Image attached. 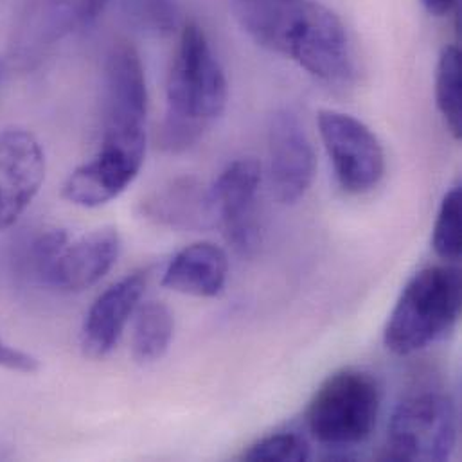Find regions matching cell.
Here are the masks:
<instances>
[{"label":"cell","mask_w":462,"mask_h":462,"mask_svg":"<svg viewBox=\"0 0 462 462\" xmlns=\"http://www.w3.org/2000/svg\"><path fill=\"white\" fill-rule=\"evenodd\" d=\"M382 407L376 378L347 367L333 373L315 393L306 412L311 438L331 450L364 445L374 432Z\"/></svg>","instance_id":"277c9868"},{"label":"cell","mask_w":462,"mask_h":462,"mask_svg":"<svg viewBox=\"0 0 462 462\" xmlns=\"http://www.w3.org/2000/svg\"><path fill=\"white\" fill-rule=\"evenodd\" d=\"M121 236L114 227H103L67 241L52 259L43 286L79 293L97 284L117 263Z\"/></svg>","instance_id":"4fadbf2b"},{"label":"cell","mask_w":462,"mask_h":462,"mask_svg":"<svg viewBox=\"0 0 462 462\" xmlns=\"http://www.w3.org/2000/svg\"><path fill=\"white\" fill-rule=\"evenodd\" d=\"M150 270H137L108 286L90 306L81 328V351L92 360L108 356L146 293Z\"/></svg>","instance_id":"7c38bea8"},{"label":"cell","mask_w":462,"mask_h":462,"mask_svg":"<svg viewBox=\"0 0 462 462\" xmlns=\"http://www.w3.org/2000/svg\"><path fill=\"white\" fill-rule=\"evenodd\" d=\"M319 132L337 182L346 193L365 195L382 182L385 153L369 126L349 114L320 110Z\"/></svg>","instance_id":"52a82bcc"},{"label":"cell","mask_w":462,"mask_h":462,"mask_svg":"<svg viewBox=\"0 0 462 462\" xmlns=\"http://www.w3.org/2000/svg\"><path fill=\"white\" fill-rule=\"evenodd\" d=\"M234 18L261 47L295 61L313 78L344 85L355 58L344 22L313 0H231Z\"/></svg>","instance_id":"6da1fadb"},{"label":"cell","mask_w":462,"mask_h":462,"mask_svg":"<svg viewBox=\"0 0 462 462\" xmlns=\"http://www.w3.org/2000/svg\"><path fill=\"white\" fill-rule=\"evenodd\" d=\"M70 239L69 232L63 229H47L34 234L23 243L18 261L22 270L38 284L43 286V279L49 272V266L61 246Z\"/></svg>","instance_id":"ffe728a7"},{"label":"cell","mask_w":462,"mask_h":462,"mask_svg":"<svg viewBox=\"0 0 462 462\" xmlns=\"http://www.w3.org/2000/svg\"><path fill=\"white\" fill-rule=\"evenodd\" d=\"M229 277V257L215 243H193L173 255L168 263L162 286L191 297H217Z\"/></svg>","instance_id":"9a60e30c"},{"label":"cell","mask_w":462,"mask_h":462,"mask_svg":"<svg viewBox=\"0 0 462 462\" xmlns=\"http://www.w3.org/2000/svg\"><path fill=\"white\" fill-rule=\"evenodd\" d=\"M108 0H29L14 29L11 60L32 69L61 38L88 27Z\"/></svg>","instance_id":"ba28073f"},{"label":"cell","mask_w":462,"mask_h":462,"mask_svg":"<svg viewBox=\"0 0 462 462\" xmlns=\"http://www.w3.org/2000/svg\"><path fill=\"white\" fill-rule=\"evenodd\" d=\"M139 213L153 226L182 232L217 227L209 189L195 177H180L143 199Z\"/></svg>","instance_id":"5bb4252c"},{"label":"cell","mask_w":462,"mask_h":462,"mask_svg":"<svg viewBox=\"0 0 462 462\" xmlns=\"http://www.w3.org/2000/svg\"><path fill=\"white\" fill-rule=\"evenodd\" d=\"M436 103L454 139L462 135V61L457 45L443 49L436 72Z\"/></svg>","instance_id":"e0dca14e"},{"label":"cell","mask_w":462,"mask_h":462,"mask_svg":"<svg viewBox=\"0 0 462 462\" xmlns=\"http://www.w3.org/2000/svg\"><path fill=\"white\" fill-rule=\"evenodd\" d=\"M173 335L175 319L166 304L155 300L141 304L134 315V360L141 365L159 362L170 351Z\"/></svg>","instance_id":"2e32d148"},{"label":"cell","mask_w":462,"mask_h":462,"mask_svg":"<svg viewBox=\"0 0 462 462\" xmlns=\"http://www.w3.org/2000/svg\"><path fill=\"white\" fill-rule=\"evenodd\" d=\"M461 209L462 189L457 184L441 202L432 236L434 252L447 263H457L461 259Z\"/></svg>","instance_id":"ac0fdd59"},{"label":"cell","mask_w":462,"mask_h":462,"mask_svg":"<svg viewBox=\"0 0 462 462\" xmlns=\"http://www.w3.org/2000/svg\"><path fill=\"white\" fill-rule=\"evenodd\" d=\"M457 445V412L441 393H420L394 409L380 461H448Z\"/></svg>","instance_id":"8992f818"},{"label":"cell","mask_w":462,"mask_h":462,"mask_svg":"<svg viewBox=\"0 0 462 462\" xmlns=\"http://www.w3.org/2000/svg\"><path fill=\"white\" fill-rule=\"evenodd\" d=\"M421 2L425 9L434 16H445L457 5V0H421Z\"/></svg>","instance_id":"603a6c76"},{"label":"cell","mask_w":462,"mask_h":462,"mask_svg":"<svg viewBox=\"0 0 462 462\" xmlns=\"http://www.w3.org/2000/svg\"><path fill=\"white\" fill-rule=\"evenodd\" d=\"M229 99L226 70L199 23H188L175 51L166 85V117L157 132V146L182 153L195 146L222 117Z\"/></svg>","instance_id":"7a4b0ae2"},{"label":"cell","mask_w":462,"mask_h":462,"mask_svg":"<svg viewBox=\"0 0 462 462\" xmlns=\"http://www.w3.org/2000/svg\"><path fill=\"white\" fill-rule=\"evenodd\" d=\"M241 459L250 462L308 461L310 447L299 434H272L254 443L246 452H243Z\"/></svg>","instance_id":"44dd1931"},{"label":"cell","mask_w":462,"mask_h":462,"mask_svg":"<svg viewBox=\"0 0 462 462\" xmlns=\"http://www.w3.org/2000/svg\"><path fill=\"white\" fill-rule=\"evenodd\" d=\"M261 164L252 157L231 162L209 188L211 206L227 243L239 255H252L261 241L257 220V195Z\"/></svg>","instance_id":"9c48e42d"},{"label":"cell","mask_w":462,"mask_h":462,"mask_svg":"<svg viewBox=\"0 0 462 462\" xmlns=\"http://www.w3.org/2000/svg\"><path fill=\"white\" fill-rule=\"evenodd\" d=\"M0 367L11 373L32 374L40 369V362L31 353L13 347L0 338Z\"/></svg>","instance_id":"7402d4cb"},{"label":"cell","mask_w":462,"mask_h":462,"mask_svg":"<svg viewBox=\"0 0 462 462\" xmlns=\"http://www.w3.org/2000/svg\"><path fill=\"white\" fill-rule=\"evenodd\" d=\"M121 7L126 20L146 34L166 36L179 25L177 0H121Z\"/></svg>","instance_id":"d6986e66"},{"label":"cell","mask_w":462,"mask_h":462,"mask_svg":"<svg viewBox=\"0 0 462 462\" xmlns=\"http://www.w3.org/2000/svg\"><path fill=\"white\" fill-rule=\"evenodd\" d=\"M148 87L139 52L117 42L105 65L101 153L110 159L144 164Z\"/></svg>","instance_id":"5b68a950"},{"label":"cell","mask_w":462,"mask_h":462,"mask_svg":"<svg viewBox=\"0 0 462 462\" xmlns=\"http://www.w3.org/2000/svg\"><path fill=\"white\" fill-rule=\"evenodd\" d=\"M45 180V153L23 128L0 132V231L11 229L29 209Z\"/></svg>","instance_id":"8fae6325"},{"label":"cell","mask_w":462,"mask_h":462,"mask_svg":"<svg viewBox=\"0 0 462 462\" xmlns=\"http://www.w3.org/2000/svg\"><path fill=\"white\" fill-rule=\"evenodd\" d=\"M461 270L452 264L420 270L403 288L383 331L385 347L409 356L443 340L461 315Z\"/></svg>","instance_id":"3957f363"},{"label":"cell","mask_w":462,"mask_h":462,"mask_svg":"<svg viewBox=\"0 0 462 462\" xmlns=\"http://www.w3.org/2000/svg\"><path fill=\"white\" fill-rule=\"evenodd\" d=\"M317 171V157L300 117L277 110L268 125V177L279 204L293 206L306 197Z\"/></svg>","instance_id":"30bf717a"}]
</instances>
